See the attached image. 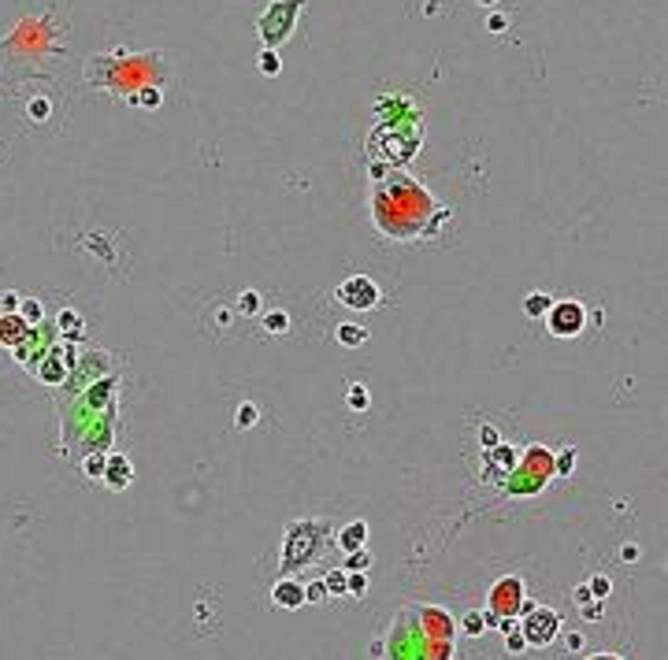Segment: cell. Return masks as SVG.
Segmentation results:
<instances>
[{"instance_id": "d590c367", "label": "cell", "mask_w": 668, "mask_h": 660, "mask_svg": "<svg viewBox=\"0 0 668 660\" xmlns=\"http://www.w3.org/2000/svg\"><path fill=\"white\" fill-rule=\"evenodd\" d=\"M23 297L19 293H0V312H19Z\"/></svg>"}, {"instance_id": "836d02e7", "label": "cell", "mask_w": 668, "mask_h": 660, "mask_svg": "<svg viewBox=\"0 0 668 660\" xmlns=\"http://www.w3.org/2000/svg\"><path fill=\"white\" fill-rule=\"evenodd\" d=\"M349 408H356V412L368 408V393H364L361 383H353V386H349Z\"/></svg>"}, {"instance_id": "3957f363", "label": "cell", "mask_w": 668, "mask_h": 660, "mask_svg": "<svg viewBox=\"0 0 668 660\" xmlns=\"http://www.w3.org/2000/svg\"><path fill=\"white\" fill-rule=\"evenodd\" d=\"M453 656V642H434L423 634V627L416 623L412 605L398 612L394 631L386 634V656L383 660H449Z\"/></svg>"}, {"instance_id": "6da1fadb", "label": "cell", "mask_w": 668, "mask_h": 660, "mask_svg": "<svg viewBox=\"0 0 668 660\" xmlns=\"http://www.w3.org/2000/svg\"><path fill=\"white\" fill-rule=\"evenodd\" d=\"M371 223L390 241H423L434 238L449 223V208H442L412 175L390 163H371Z\"/></svg>"}, {"instance_id": "603a6c76", "label": "cell", "mask_w": 668, "mask_h": 660, "mask_svg": "<svg viewBox=\"0 0 668 660\" xmlns=\"http://www.w3.org/2000/svg\"><path fill=\"white\" fill-rule=\"evenodd\" d=\"M160 101H164V93H160L156 86H145L141 93L130 97V104H138V108H160Z\"/></svg>"}, {"instance_id": "7a4b0ae2", "label": "cell", "mask_w": 668, "mask_h": 660, "mask_svg": "<svg viewBox=\"0 0 668 660\" xmlns=\"http://www.w3.org/2000/svg\"><path fill=\"white\" fill-rule=\"evenodd\" d=\"M164 56L160 53H141V56H93L86 63V78H89V86H104V89H116L123 93L126 101L134 93H141L145 86H156L160 78L168 75L164 67Z\"/></svg>"}, {"instance_id": "30bf717a", "label": "cell", "mask_w": 668, "mask_h": 660, "mask_svg": "<svg viewBox=\"0 0 668 660\" xmlns=\"http://www.w3.org/2000/svg\"><path fill=\"white\" fill-rule=\"evenodd\" d=\"M334 297H338L346 308H353V312H368V308L379 304V286L371 282L368 275H349L346 282L334 290Z\"/></svg>"}, {"instance_id": "1f68e13d", "label": "cell", "mask_w": 668, "mask_h": 660, "mask_svg": "<svg viewBox=\"0 0 668 660\" xmlns=\"http://www.w3.org/2000/svg\"><path fill=\"white\" fill-rule=\"evenodd\" d=\"M505 649H509V653H524V649H527V638H524V631H520V627L505 634Z\"/></svg>"}, {"instance_id": "44dd1931", "label": "cell", "mask_w": 668, "mask_h": 660, "mask_svg": "<svg viewBox=\"0 0 668 660\" xmlns=\"http://www.w3.org/2000/svg\"><path fill=\"white\" fill-rule=\"evenodd\" d=\"M323 583H327L331 598H341V593H349V571L346 568H334V571L323 575Z\"/></svg>"}, {"instance_id": "9c48e42d", "label": "cell", "mask_w": 668, "mask_h": 660, "mask_svg": "<svg viewBox=\"0 0 668 660\" xmlns=\"http://www.w3.org/2000/svg\"><path fill=\"white\" fill-rule=\"evenodd\" d=\"M546 326H549L553 338H576L586 326V312H583L579 301H557L546 316Z\"/></svg>"}, {"instance_id": "60d3db41", "label": "cell", "mask_w": 668, "mask_h": 660, "mask_svg": "<svg viewBox=\"0 0 668 660\" xmlns=\"http://www.w3.org/2000/svg\"><path fill=\"white\" fill-rule=\"evenodd\" d=\"M479 4H486V8H491V4H498V0H479Z\"/></svg>"}, {"instance_id": "ac0fdd59", "label": "cell", "mask_w": 668, "mask_h": 660, "mask_svg": "<svg viewBox=\"0 0 668 660\" xmlns=\"http://www.w3.org/2000/svg\"><path fill=\"white\" fill-rule=\"evenodd\" d=\"M104 468H108V453L104 449H93L82 456V471L86 478H93V483H104Z\"/></svg>"}, {"instance_id": "7402d4cb", "label": "cell", "mask_w": 668, "mask_h": 660, "mask_svg": "<svg viewBox=\"0 0 668 660\" xmlns=\"http://www.w3.org/2000/svg\"><path fill=\"white\" fill-rule=\"evenodd\" d=\"M486 612H464V620H461V631L468 634V638H479V634H486Z\"/></svg>"}, {"instance_id": "f35d334b", "label": "cell", "mask_w": 668, "mask_h": 660, "mask_svg": "<svg viewBox=\"0 0 668 660\" xmlns=\"http://www.w3.org/2000/svg\"><path fill=\"white\" fill-rule=\"evenodd\" d=\"M564 646L572 649V653H576V649H583V634H579V631H572V634H564Z\"/></svg>"}, {"instance_id": "7c38bea8", "label": "cell", "mask_w": 668, "mask_h": 660, "mask_svg": "<svg viewBox=\"0 0 668 660\" xmlns=\"http://www.w3.org/2000/svg\"><path fill=\"white\" fill-rule=\"evenodd\" d=\"M516 464H520V453L513 449V445H494V449H483V475L486 478L494 475V483H509Z\"/></svg>"}, {"instance_id": "e0dca14e", "label": "cell", "mask_w": 668, "mask_h": 660, "mask_svg": "<svg viewBox=\"0 0 668 660\" xmlns=\"http://www.w3.org/2000/svg\"><path fill=\"white\" fill-rule=\"evenodd\" d=\"M549 308H553V297H549V293H542V290H531V293H527L524 312H527L531 319H546Z\"/></svg>"}, {"instance_id": "4fadbf2b", "label": "cell", "mask_w": 668, "mask_h": 660, "mask_svg": "<svg viewBox=\"0 0 668 660\" xmlns=\"http://www.w3.org/2000/svg\"><path fill=\"white\" fill-rule=\"evenodd\" d=\"M271 605H275V608H286V612H293V608L308 605L305 586H301L297 579H279V583L271 586Z\"/></svg>"}, {"instance_id": "d4e9b609", "label": "cell", "mask_w": 668, "mask_h": 660, "mask_svg": "<svg viewBox=\"0 0 668 660\" xmlns=\"http://www.w3.org/2000/svg\"><path fill=\"white\" fill-rule=\"evenodd\" d=\"M256 419H260V412H256V405H241L238 408V416H234V423H238V431H249V427H256Z\"/></svg>"}, {"instance_id": "ffe728a7", "label": "cell", "mask_w": 668, "mask_h": 660, "mask_svg": "<svg viewBox=\"0 0 668 660\" xmlns=\"http://www.w3.org/2000/svg\"><path fill=\"white\" fill-rule=\"evenodd\" d=\"M338 341L346 345V349H361V345L368 341V330L361 323H341L338 326Z\"/></svg>"}, {"instance_id": "d6986e66", "label": "cell", "mask_w": 668, "mask_h": 660, "mask_svg": "<svg viewBox=\"0 0 668 660\" xmlns=\"http://www.w3.org/2000/svg\"><path fill=\"white\" fill-rule=\"evenodd\" d=\"M56 323L63 326V330H60V341L82 338V316H78V312H71V308H63L60 316H56Z\"/></svg>"}, {"instance_id": "cb8c5ba5", "label": "cell", "mask_w": 668, "mask_h": 660, "mask_svg": "<svg viewBox=\"0 0 668 660\" xmlns=\"http://www.w3.org/2000/svg\"><path fill=\"white\" fill-rule=\"evenodd\" d=\"M260 71H264L268 78H275L283 71V60H279V48H264V53H260Z\"/></svg>"}, {"instance_id": "2e32d148", "label": "cell", "mask_w": 668, "mask_h": 660, "mask_svg": "<svg viewBox=\"0 0 668 660\" xmlns=\"http://www.w3.org/2000/svg\"><path fill=\"white\" fill-rule=\"evenodd\" d=\"M364 541H368V523H364V519H353V523H346V527L334 534V546H338L341 553L364 549Z\"/></svg>"}, {"instance_id": "8992f818", "label": "cell", "mask_w": 668, "mask_h": 660, "mask_svg": "<svg viewBox=\"0 0 668 660\" xmlns=\"http://www.w3.org/2000/svg\"><path fill=\"white\" fill-rule=\"evenodd\" d=\"M553 475H557V456H553V449H546V445H527L513 478L505 483V490L509 493H539Z\"/></svg>"}, {"instance_id": "ab89813d", "label": "cell", "mask_w": 668, "mask_h": 660, "mask_svg": "<svg viewBox=\"0 0 668 660\" xmlns=\"http://www.w3.org/2000/svg\"><path fill=\"white\" fill-rule=\"evenodd\" d=\"M591 660H624V656H616V653H594Z\"/></svg>"}, {"instance_id": "74e56055", "label": "cell", "mask_w": 668, "mask_h": 660, "mask_svg": "<svg viewBox=\"0 0 668 660\" xmlns=\"http://www.w3.org/2000/svg\"><path fill=\"white\" fill-rule=\"evenodd\" d=\"M30 115H34V119H48V101H34L30 104Z\"/></svg>"}, {"instance_id": "d6a6232c", "label": "cell", "mask_w": 668, "mask_h": 660, "mask_svg": "<svg viewBox=\"0 0 668 660\" xmlns=\"http://www.w3.org/2000/svg\"><path fill=\"white\" fill-rule=\"evenodd\" d=\"M479 445H483V449H494V445H501V434H498V427H491V423H486V427H479Z\"/></svg>"}, {"instance_id": "ba28073f", "label": "cell", "mask_w": 668, "mask_h": 660, "mask_svg": "<svg viewBox=\"0 0 668 660\" xmlns=\"http://www.w3.org/2000/svg\"><path fill=\"white\" fill-rule=\"evenodd\" d=\"M520 631H524L527 646H535V649H546L549 642L561 634V616L553 612L549 605H527L524 620H520Z\"/></svg>"}, {"instance_id": "5b68a950", "label": "cell", "mask_w": 668, "mask_h": 660, "mask_svg": "<svg viewBox=\"0 0 668 660\" xmlns=\"http://www.w3.org/2000/svg\"><path fill=\"white\" fill-rule=\"evenodd\" d=\"M305 4L308 0H271V4L256 15V34L264 41V48H283L293 38Z\"/></svg>"}, {"instance_id": "e575fe53", "label": "cell", "mask_w": 668, "mask_h": 660, "mask_svg": "<svg viewBox=\"0 0 668 660\" xmlns=\"http://www.w3.org/2000/svg\"><path fill=\"white\" fill-rule=\"evenodd\" d=\"M364 590H368V579H364V571H349V593H356V598H361Z\"/></svg>"}, {"instance_id": "52a82bcc", "label": "cell", "mask_w": 668, "mask_h": 660, "mask_svg": "<svg viewBox=\"0 0 668 660\" xmlns=\"http://www.w3.org/2000/svg\"><path fill=\"white\" fill-rule=\"evenodd\" d=\"M527 593H524V579L520 575H501L486 593V623L501 627V620H520L527 612Z\"/></svg>"}, {"instance_id": "5bb4252c", "label": "cell", "mask_w": 668, "mask_h": 660, "mask_svg": "<svg viewBox=\"0 0 668 660\" xmlns=\"http://www.w3.org/2000/svg\"><path fill=\"white\" fill-rule=\"evenodd\" d=\"M26 338H30V323L19 316V312H0V345L19 349Z\"/></svg>"}, {"instance_id": "4316f807", "label": "cell", "mask_w": 668, "mask_h": 660, "mask_svg": "<svg viewBox=\"0 0 668 660\" xmlns=\"http://www.w3.org/2000/svg\"><path fill=\"white\" fill-rule=\"evenodd\" d=\"M368 568H371V553L368 549L346 553V571H368Z\"/></svg>"}, {"instance_id": "f546056e", "label": "cell", "mask_w": 668, "mask_h": 660, "mask_svg": "<svg viewBox=\"0 0 668 660\" xmlns=\"http://www.w3.org/2000/svg\"><path fill=\"white\" fill-rule=\"evenodd\" d=\"M305 598L312 601V605H319V601H327V598H331V593H327V583H323V579H316V583H308V586H305Z\"/></svg>"}, {"instance_id": "484cf974", "label": "cell", "mask_w": 668, "mask_h": 660, "mask_svg": "<svg viewBox=\"0 0 668 660\" xmlns=\"http://www.w3.org/2000/svg\"><path fill=\"white\" fill-rule=\"evenodd\" d=\"M19 316H23V319H26L30 326H38V323L45 319V308H41L38 301H30V297H26V301L19 304Z\"/></svg>"}, {"instance_id": "8d00e7d4", "label": "cell", "mask_w": 668, "mask_h": 660, "mask_svg": "<svg viewBox=\"0 0 668 660\" xmlns=\"http://www.w3.org/2000/svg\"><path fill=\"white\" fill-rule=\"evenodd\" d=\"M568 471H572V449H564L557 456V475H568Z\"/></svg>"}, {"instance_id": "9a60e30c", "label": "cell", "mask_w": 668, "mask_h": 660, "mask_svg": "<svg viewBox=\"0 0 668 660\" xmlns=\"http://www.w3.org/2000/svg\"><path fill=\"white\" fill-rule=\"evenodd\" d=\"M130 478H134V468H130V460L123 453H108V468H104V483L111 490H126Z\"/></svg>"}, {"instance_id": "83f0119b", "label": "cell", "mask_w": 668, "mask_h": 660, "mask_svg": "<svg viewBox=\"0 0 668 660\" xmlns=\"http://www.w3.org/2000/svg\"><path fill=\"white\" fill-rule=\"evenodd\" d=\"M286 326H290L286 312H271V316H264V330H268V334H286Z\"/></svg>"}, {"instance_id": "277c9868", "label": "cell", "mask_w": 668, "mask_h": 660, "mask_svg": "<svg viewBox=\"0 0 668 660\" xmlns=\"http://www.w3.org/2000/svg\"><path fill=\"white\" fill-rule=\"evenodd\" d=\"M327 538H331V523H327V519H297V523H290L286 534H283L279 564H283L286 571L308 568L312 560L323 556V549H327Z\"/></svg>"}, {"instance_id": "8fae6325", "label": "cell", "mask_w": 668, "mask_h": 660, "mask_svg": "<svg viewBox=\"0 0 668 660\" xmlns=\"http://www.w3.org/2000/svg\"><path fill=\"white\" fill-rule=\"evenodd\" d=\"M412 612H416V623L423 627V634H427V638L453 642V634H457V620H453L446 608H438V605H412Z\"/></svg>"}, {"instance_id": "f1b7e54d", "label": "cell", "mask_w": 668, "mask_h": 660, "mask_svg": "<svg viewBox=\"0 0 668 660\" xmlns=\"http://www.w3.org/2000/svg\"><path fill=\"white\" fill-rule=\"evenodd\" d=\"M238 312H246V316H253V312H260V293L256 290H246L238 297Z\"/></svg>"}, {"instance_id": "4dcf8cb0", "label": "cell", "mask_w": 668, "mask_h": 660, "mask_svg": "<svg viewBox=\"0 0 668 660\" xmlns=\"http://www.w3.org/2000/svg\"><path fill=\"white\" fill-rule=\"evenodd\" d=\"M586 586L594 590V598H598V601H609V593H613V583L606 579V575H594V579L586 583Z\"/></svg>"}]
</instances>
